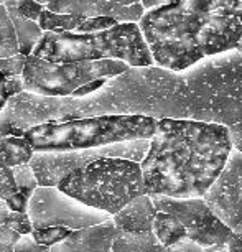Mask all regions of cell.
I'll return each mask as SVG.
<instances>
[{
    "label": "cell",
    "instance_id": "cell-1",
    "mask_svg": "<svg viewBox=\"0 0 242 252\" xmlns=\"http://www.w3.org/2000/svg\"><path fill=\"white\" fill-rule=\"evenodd\" d=\"M3 112L22 130L96 116H144L231 127L242 121V56L231 50L182 71L155 64L130 66L79 99L43 97L23 91L8 99Z\"/></svg>",
    "mask_w": 242,
    "mask_h": 252
},
{
    "label": "cell",
    "instance_id": "cell-2",
    "mask_svg": "<svg viewBox=\"0 0 242 252\" xmlns=\"http://www.w3.org/2000/svg\"><path fill=\"white\" fill-rule=\"evenodd\" d=\"M232 150L229 127L221 124L156 121L150 149L140 161L145 194L203 198Z\"/></svg>",
    "mask_w": 242,
    "mask_h": 252
},
{
    "label": "cell",
    "instance_id": "cell-3",
    "mask_svg": "<svg viewBox=\"0 0 242 252\" xmlns=\"http://www.w3.org/2000/svg\"><path fill=\"white\" fill-rule=\"evenodd\" d=\"M137 25L153 64L182 71L236 50L242 38V0H173L147 10Z\"/></svg>",
    "mask_w": 242,
    "mask_h": 252
},
{
    "label": "cell",
    "instance_id": "cell-4",
    "mask_svg": "<svg viewBox=\"0 0 242 252\" xmlns=\"http://www.w3.org/2000/svg\"><path fill=\"white\" fill-rule=\"evenodd\" d=\"M156 121L144 116H96L68 122H46L23 132L33 152H69L129 140H150Z\"/></svg>",
    "mask_w": 242,
    "mask_h": 252
},
{
    "label": "cell",
    "instance_id": "cell-5",
    "mask_svg": "<svg viewBox=\"0 0 242 252\" xmlns=\"http://www.w3.org/2000/svg\"><path fill=\"white\" fill-rule=\"evenodd\" d=\"M31 56L50 63L119 60L134 68L153 64L137 23H117L106 32L89 35L43 32Z\"/></svg>",
    "mask_w": 242,
    "mask_h": 252
},
{
    "label": "cell",
    "instance_id": "cell-6",
    "mask_svg": "<svg viewBox=\"0 0 242 252\" xmlns=\"http://www.w3.org/2000/svg\"><path fill=\"white\" fill-rule=\"evenodd\" d=\"M56 188L111 216L134 198L145 194L140 163L125 158L94 160L68 173Z\"/></svg>",
    "mask_w": 242,
    "mask_h": 252
},
{
    "label": "cell",
    "instance_id": "cell-7",
    "mask_svg": "<svg viewBox=\"0 0 242 252\" xmlns=\"http://www.w3.org/2000/svg\"><path fill=\"white\" fill-rule=\"evenodd\" d=\"M130 66L119 60L50 63L36 56H27L23 68L25 93L43 97H69L76 89L96 79H109Z\"/></svg>",
    "mask_w": 242,
    "mask_h": 252
},
{
    "label": "cell",
    "instance_id": "cell-8",
    "mask_svg": "<svg viewBox=\"0 0 242 252\" xmlns=\"http://www.w3.org/2000/svg\"><path fill=\"white\" fill-rule=\"evenodd\" d=\"M150 149V140H129L104 147L69 152H35L30 166L38 187H58L66 175L99 158H125L140 163Z\"/></svg>",
    "mask_w": 242,
    "mask_h": 252
},
{
    "label": "cell",
    "instance_id": "cell-9",
    "mask_svg": "<svg viewBox=\"0 0 242 252\" xmlns=\"http://www.w3.org/2000/svg\"><path fill=\"white\" fill-rule=\"evenodd\" d=\"M27 215L33 231L53 226L78 231L102 224L112 218L107 213L89 208L68 196L56 187H38L28 199Z\"/></svg>",
    "mask_w": 242,
    "mask_h": 252
},
{
    "label": "cell",
    "instance_id": "cell-10",
    "mask_svg": "<svg viewBox=\"0 0 242 252\" xmlns=\"http://www.w3.org/2000/svg\"><path fill=\"white\" fill-rule=\"evenodd\" d=\"M151 203L156 211L168 213L182 222L188 239L201 247L226 246L232 234L229 229L203 198H170L161 194H151Z\"/></svg>",
    "mask_w": 242,
    "mask_h": 252
},
{
    "label": "cell",
    "instance_id": "cell-11",
    "mask_svg": "<svg viewBox=\"0 0 242 252\" xmlns=\"http://www.w3.org/2000/svg\"><path fill=\"white\" fill-rule=\"evenodd\" d=\"M205 203L229 229L242 221V154L231 150L224 168L203 194Z\"/></svg>",
    "mask_w": 242,
    "mask_h": 252
},
{
    "label": "cell",
    "instance_id": "cell-12",
    "mask_svg": "<svg viewBox=\"0 0 242 252\" xmlns=\"http://www.w3.org/2000/svg\"><path fill=\"white\" fill-rule=\"evenodd\" d=\"M45 8L83 18L107 17L117 23H139L145 13L142 0H51Z\"/></svg>",
    "mask_w": 242,
    "mask_h": 252
},
{
    "label": "cell",
    "instance_id": "cell-13",
    "mask_svg": "<svg viewBox=\"0 0 242 252\" xmlns=\"http://www.w3.org/2000/svg\"><path fill=\"white\" fill-rule=\"evenodd\" d=\"M117 229L112 218L102 224L71 231L64 241L50 247V252H111Z\"/></svg>",
    "mask_w": 242,
    "mask_h": 252
},
{
    "label": "cell",
    "instance_id": "cell-14",
    "mask_svg": "<svg viewBox=\"0 0 242 252\" xmlns=\"http://www.w3.org/2000/svg\"><path fill=\"white\" fill-rule=\"evenodd\" d=\"M156 209L149 194H142L127 203L112 216V222L119 232H151Z\"/></svg>",
    "mask_w": 242,
    "mask_h": 252
},
{
    "label": "cell",
    "instance_id": "cell-15",
    "mask_svg": "<svg viewBox=\"0 0 242 252\" xmlns=\"http://www.w3.org/2000/svg\"><path fill=\"white\" fill-rule=\"evenodd\" d=\"M3 7H5L8 17H10V20L13 23V28H15L18 51H20V55L23 56H30L33 53V50H35V46L38 45V41H40L41 35H43L40 25H38L36 22H31V20H28V18L22 17L20 13L17 12L12 0H5Z\"/></svg>",
    "mask_w": 242,
    "mask_h": 252
},
{
    "label": "cell",
    "instance_id": "cell-16",
    "mask_svg": "<svg viewBox=\"0 0 242 252\" xmlns=\"http://www.w3.org/2000/svg\"><path fill=\"white\" fill-rule=\"evenodd\" d=\"M111 252H165L153 232H119L112 241Z\"/></svg>",
    "mask_w": 242,
    "mask_h": 252
},
{
    "label": "cell",
    "instance_id": "cell-17",
    "mask_svg": "<svg viewBox=\"0 0 242 252\" xmlns=\"http://www.w3.org/2000/svg\"><path fill=\"white\" fill-rule=\"evenodd\" d=\"M33 154L35 152L23 137L0 139V163L8 166V168L30 163Z\"/></svg>",
    "mask_w": 242,
    "mask_h": 252
},
{
    "label": "cell",
    "instance_id": "cell-18",
    "mask_svg": "<svg viewBox=\"0 0 242 252\" xmlns=\"http://www.w3.org/2000/svg\"><path fill=\"white\" fill-rule=\"evenodd\" d=\"M151 232H153L156 241H158L165 249H168V247H172L173 244H177L178 241L186 237V231H184V227L182 226V222L175 216L168 215V213H161V211H156Z\"/></svg>",
    "mask_w": 242,
    "mask_h": 252
},
{
    "label": "cell",
    "instance_id": "cell-19",
    "mask_svg": "<svg viewBox=\"0 0 242 252\" xmlns=\"http://www.w3.org/2000/svg\"><path fill=\"white\" fill-rule=\"evenodd\" d=\"M0 199L13 213H27L28 199L18 193L12 168L0 163Z\"/></svg>",
    "mask_w": 242,
    "mask_h": 252
},
{
    "label": "cell",
    "instance_id": "cell-20",
    "mask_svg": "<svg viewBox=\"0 0 242 252\" xmlns=\"http://www.w3.org/2000/svg\"><path fill=\"white\" fill-rule=\"evenodd\" d=\"M84 18L79 15H71V13H55L50 10L41 12L40 18H38V25H40L41 32H51V33H66L74 32L76 27L83 22Z\"/></svg>",
    "mask_w": 242,
    "mask_h": 252
},
{
    "label": "cell",
    "instance_id": "cell-21",
    "mask_svg": "<svg viewBox=\"0 0 242 252\" xmlns=\"http://www.w3.org/2000/svg\"><path fill=\"white\" fill-rule=\"evenodd\" d=\"M18 41L15 28L8 17L5 7L0 5V60L18 55Z\"/></svg>",
    "mask_w": 242,
    "mask_h": 252
},
{
    "label": "cell",
    "instance_id": "cell-22",
    "mask_svg": "<svg viewBox=\"0 0 242 252\" xmlns=\"http://www.w3.org/2000/svg\"><path fill=\"white\" fill-rule=\"evenodd\" d=\"M12 172H13V178H15L18 193L23 194V196H25L27 199H30L33 191H35V189L38 188L36 177H35V173H33L30 163L13 166Z\"/></svg>",
    "mask_w": 242,
    "mask_h": 252
},
{
    "label": "cell",
    "instance_id": "cell-23",
    "mask_svg": "<svg viewBox=\"0 0 242 252\" xmlns=\"http://www.w3.org/2000/svg\"><path fill=\"white\" fill-rule=\"evenodd\" d=\"M69 234H71V231L61 226L43 227V229L31 231V237L35 239L36 244L45 246V247H53L55 244H58V242L64 241Z\"/></svg>",
    "mask_w": 242,
    "mask_h": 252
},
{
    "label": "cell",
    "instance_id": "cell-24",
    "mask_svg": "<svg viewBox=\"0 0 242 252\" xmlns=\"http://www.w3.org/2000/svg\"><path fill=\"white\" fill-rule=\"evenodd\" d=\"M117 22L107 17H92V18H84L83 22L76 27V30L73 33L78 35H89V33H99V32H106L109 28L116 27Z\"/></svg>",
    "mask_w": 242,
    "mask_h": 252
},
{
    "label": "cell",
    "instance_id": "cell-25",
    "mask_svg": "<svg viewBox=\"0 0 242 252\" xmlns=\"http://www.w3.org/2000/svg\"><path fill=\"white\" fill-rule=\"evenodd\" d=\"M25 61L27 56L23 55H15L10 58H3L0 60V73L5 78H13V76H22L23 68H25Z\"/></svg>",
    "mask_w": 242,
    "mask_h": 252
},
{
    "label": "cell",
    "instance_id": "cell-26",
    "mask_svg": "<svg viewBox=\"0 0 242 252\" xmlns=\"http://www.w3.org/2000/svg\"><path fill=\"white\" fill-rule=\"evenodd\" d=\"M13 5H15L17 12L20 13L22 17L28 18L31 22H36L38 23V18H40L41 12L45 10L43 5H40L35 0H12Z\"/></svg>",
    "mask_w": 242,
    "mask_h": 252
},
{
    "label": "cell",
    "instance_id": "cell-27",
    "mask_svg": "<svg viewBox=\"0 0 242 252\" xmlns=\"http://www.w3.org/2000/svg\"><path fill=\"white\" fill-rule=\"evenodd\" d=\"M7 227H10L12 231H15L17 234L25 236V234H31V222L28 220L27 213H13L10 211V215L7 218L5 222Z\"/></svg>",
    "mask_w": 242,
    "mask_h": 252
},
{
    "label": "cell",
    "instance_id": "cell-28",
    "mask_svg": "<svg viewBox=\"0 0 242 252\" xmlns=\"http://www.w3.org/2000/svg\"><path fill=\"white\" fill-rule=\"evenodd\" d=\"M18 239H20V234H17L15 231H12L10 227L2 226L0 227V252L12 251Z\"/></svg>",
    "mask_w": 242,
    "mask_h": 252
},
{
    "label": "cell",
    "instance_id": "cell-29",
    "mask_svg": "<svg viewBox=\"0 0 242 252\" xmlns=\"http://www.w3.org/2000/svg\"><path fill=\"white\" fill-rule=\"evenodd\" d=\"M205 251H206V247H201L194 241L188 239V237H184V239L178 241L177 244L165 249V252H205Z\"/></svg>",
    "mask_w": 242,
    "mask_h": 252
},
{
    "label": "cell",
    "instance_id": "cell-30",
    "mask_svg": "<svg viewBox=\"0 0 242 252\" xmlns=\"http://www.w3.org/2000/svg\"><path fill=\"white\" fill-rule=\"evenodd\" d=\"M25 91V88H23V78L22 76H13V78H5V93L8 99L17 96V94H20Z\"/></svg>",
    "mask_w": 242,
    "mask_h": 252
},
{
    "label": "cell",
    "instance_id": "cell-31",
    "mask_svg": "<svg viewBox=\"0 0 242 252\" xmlns=\"http://www.w3.org/2000/svg\"><path fill=\"white\" fill-rule=\"evenodd\" d=\"M107 79H96V81H92V83H88V84H84V86H81L79 89H76V91L71 94L69 97H73V99H79V97H86L89 96V94H92L94 91H97L99 88L102 86L104 83H106Z\"/></svg>",
    "mask_w": 242,
    "mask_h": 252
},
{
    "label": "cell",
    "instance_id": "cell-32",
    "mask_svg": "<svg viewBox=\"0 0 242 252\" xmlns=\"http://www.w3.org/2000/svg\"><path fill=\"white\" fill-rule=\"evenodd\" d=\"M229 137L232 142V149L242 154V121L229 127Z\"/></svg>",
    "mask_w": 242,
    "mask_h": 252
},
{
    "label": "cell",
    "instance_id": "cell-33",
    "mask_svg": "<svg viewBox=\"0 0 242 252\" xmlns=\"http://www.w3.org/2000/svg\"><path fill=\"white\" fill-rule=\"evenodd\" d=\"M36 242L35 239L31 237V234H25V236H20V239L15 242V246H13V252H31L35 249Z\"/></svg>",
    "mask_w": 242,
    "mask_h": 252
},
{
    "label": "cell",
    "instance_id": "cell-34",
    "mask_svg": "<svg viewBox=\"0 0 242 252\" xmlns=\"http://www.w3.org/2000/svg\"><path fill=\"white\" fill-rule=\"evenodd\" d=\"M226 249L227 252H242V234L232 231L229 241L226 242Z\"/></svg>",
    "mask_w": 242,
    "mask_h": 252
},
{
    "label": "cell",
    "instance_id": "cell-35",
    "mask_svg": "<svg viewBox=\"0 0 242 252\" xmlns=\"http://www.w3.org/2000/svg\"><path fill=\"white\" fill-rule=\"evenodd\" d=\"M13 126L8 122V119L3 112V109L0 111V139H5V137H12Z\"/></svg>",
    "mask_w": 242,
    "mask_h": 252
},
{
    "label": "cell",
    "instance_id": "cell-36",
    "mask_svg": "<svg viewBox=\"0 0 242 252\" xmlns=\"http://www.w3.org/2000/svg\"><path fill=\"white\" fill-rule=\"evenodd\" d=\"M170 2H173V0H142V7H144L147 12V10H153V8L163 7Z\"/></svg>",
    "mask_w": 242,
    "mask_h": 252
},
{
    "label": "cell",
    "instance_id": "cell-37",
    "mask_svg": "<svg viewBox=\"0 0 242 252\" xmlns=\"http://www.w3.org/2000/svg\"><path fill=\"white\" fill-rule=\"evenodd\" d=\"M7 101H8V96L5 93V76L0 73V111L5 107Z\"/></svg>",
    "mask_w": 242,
    "mask_h": 252
},
{
    "label": "cell",
    "instance_id": "cell-38",
    "mask_svg": "<svg viewBox=\"0 0 242 252\" xmlns=\"http://www.w3.org/2000/svg\"><path fill=\"white\" fill-rule=\"evenodd\" d=\"M8 215H10V209H8V206L5 203L0 199V227L2 226H5V222H7V218Z\"/></svg>",
    "mask_w": 242,
    "mask_h": 252
},
{
    "label": "cell",
    "instance_id": "cell-39",
    "mask_svg": "<svg viewBox=\"0 0 242 252\" xmlns=\"http://www.w3.org/2000/svg\"><path fill=\"white\" fill-rule=\"evenodd\" d=\"M205 252H227L226 246H212V247H206Z\"/></svg>",
    "mask_w": 242,
    "mask_h": 252
},
{
    "label": "cell",
    "instance_id": "cell-40",
    "mask_svg": "<svg viewBox=\"0 0 242 252\" xmlns=\"http://www.w3.org/2000/svg\"><path fill=\"white\" fill-rule=\"evenodd\" d=\"M31 252H50V247H45V246L36 244V246H35V249H33Z\"/></svg>",
    "mask_w": 242,
    "mask_h": 252
},
{
    "label": "cell",
    "instance_id": "cell-41",
    "mask_svg": "<svg viewBox=\"0 0 242 252\" xmlns=\"http://www.w3.org/2000/svg\"><path fill=\"white\" fill-rule=\"evenodd\" d=\"M35 2H38V3H40V5L46 7V5H48V3L51 2V0H35Z\"/></svg>",
    "mask_w": 242,
    "mask_h": 252
},
{
    "label": "cell",
    "instance_id": "cell-42",
    "mask_svg": "<svg viewBox=\"0 0 242 252\" xmlns=\"http://www.w3.org/2000/svg\"><path fill=\"white\" fill-rule=\"evenodd\" d=\"M232 231H236V232H239V234H242V221L239 222V224H237L236 227H234V229H232Z\"/></svg>",
    "mask_w": 242,
    "mask_h": 252
},
{
    "label": "cell",
    "instance_id": "cell-43",
    "mask_svg": "<svg viewBox=\"0 0 242 252\" xmlns=\"http://www.w3.org/2000/svg\"><path fill=\"white\" fill-rule=\"evenodd\" d=\"M236 50L239 51V53H241V56H242V38H241V40H239V43H237Z\"/></svg>",
    "mask_w": 242,
    "mask_h": 252
},
{
    "label": "cell",
    "instance_id": "cell-44",
    "mask_svg": "<svg viewBox=\"0 0 242 252\" xmlns=\"http://www.w3.org/2000/svg\"><path fill=\"white\" fill-rule=\"evenodd\" d=\"M3 3H5V0H0V5H3Z\"/></svg>",
    "mask_w": 242,
    "mask_h": 252
},
{
    "label": "cell",
    "instance_id": "cell-45",
    "mask_svg": "<svg viewBox=\"0 0 242 252\" xmlns=\"http://www.w3.org/2000/svg\"><path fill=\"white\" fill-rule=\"evenodd\" d=\"M7 252H13V251H7Z\"/></svg>",
    "mask_w": 242,
    "mask_h": 252
}]
</instances>
